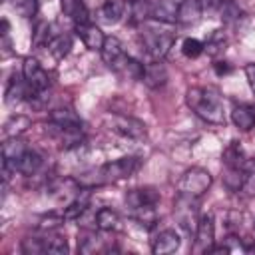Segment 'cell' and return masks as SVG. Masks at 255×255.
I'll return each mask as SVG.
<instances>
[{
	"instance_id": "603a6c76",
	"label": "cell",
	"mask_w": 255,
	"mask_h": 255,
	"mask_svg": "<svg viewBox=\"0 0 255 255\" xmlns=\"http://www.w3.org/2000/svg\"><path fill=\"white\" fill-rule=\"evenodd\" d=\"M124 12H126V0H106L100 8L102 20L108 24H116L118 20H122Z\"/></svg>"
},
{
	"instance_id": "8992f818",
	"label": "cell",
	"mask_w": 255,
	"mask_h": 255,
	"mask_svg": "<svg viewBox=\"0 0 255 255\" xmlns=\"http://www.w3.org/2000/svg\"><path fill=\"white\" fill-rule=\"evenodd\" d=\"M215 245V223L213 215H201L193 235V253H209Z\"/></svg>"
},
{
	"instance_id": "8d00e7d4",
	"label": "cell",
	"mask_w": 255,
	"mask_h": 255,
	"mask_svg": "<svg viewBox=\"0 0 255 255\" xmlns=\"http://www.w3.org/2000/svg\"><path fill=\"white\" fill-rule=\"evenodd\" d=\"M48 32H50V26H48L46 22H40V24L36 26V32H34V44H36V46H42V44L48 46V42L52 40Z\"/></svg>"
},
{
	"instance_id": "ba28073f",
	"label": "cell",
	"mask_w": 255,
	"mask_h": 255,
	"mask_svg": "<svg viewBox=\"0 0 255 255\" xmlns=\"http://www.w3.org/2000/svg\"><path fill=\"white\" fill-rule=\"evenodd\" d=\"M173 213L179 221V225L191 233V229L195 231L197 227V197H187V195H177L175 205H173Z\"/></svg>"
},
{
	"instance_id": "44dd1931",
	"label": "cell",
	"mask_w": 255,
	"mask_h": 255,
	"mask_svg": "<svg viewBox=\"0 0 255 255\" xmlns=\"http://www.w3.org/2000/svg\"><path fill=\"white\" fill-rule=\"evenodd\" d=\"M42 155L34 149H28L18 161H16V171H20L22 175H34L40 167H42Z\"/></svg>"
},
{
	"instance_id": "52a82bcc",
	"label": "cell",
	"mask_w": 255,
	"mask_h": 255,
	"mask_svg": "<svg viewBox=\"0 0 255 255\" xmlns=\"http://www.w3.org/2000/svg\"><path fill=\"white\" fill-rule=\"evenodd\" d=\"M22 76H24V80L28 82V86L36 94H42V92H46L50 88V76H48V72L42 68V64L36 58H24Z\"/></svg>"
},
{
	"instance_id": "30bf717a",
	"label": "cell",
	"mask_w": 255,
	"mask_h": 255,
	"mask_svg": "<svg viewBox=\"0 0 255 255\" xmlns=\"http://www.w3.org/2000/svg\"><path fill=\"white\" fill-rule=\"evenodd\" d=\"M177 2L175 0H147V16L157 22L171 24L177 20Z\"/></svg>"
},
{
	"instance_id": "ffe728a7",
	"label": "cell",
	"mask_w": 255,
	"mask_h": 255,
	"mask_svg": "<svg viewBox=\"0 0 255 255\" xmlns=\"http://www.w3.org/2000/svg\"><path fill=\"white\" fill-rule=\"evenodd\" d=\"M50 122L56 128H82L80 116L70 108H56L50 112Z\"/></svg>"
},
{
	"instance_id": "7c38bea8",
	"label": "cell",
	"mask_w": 255,
	"mask_h": 255,
	"mask_svg": "<svg viewBox=\"0 0 255 255\" xmlns=\"http://www.w3.org/2000/svg\"><path fill=\"white\" fill-rule=\"evenodd\" d=\"M179 243H181V239H179L177 231H173V229H163V231H159V233L153 237V241H151V251H153L155 255H167V253L177 251V249H179Z\"/></svg>"
},
{
	"instance_id": "e575fe53",
	"label": "cell",
	"mask_w": 255,
	"mask_h": 255,
	"mask_svg": "<svg viewBox=\"0 0 255 255\" xmlns=\"http://www.w3.org/2000/svg\"><path fill=\"white\" fill-rule=\"evenodd\" d=\"M64 215H54V213H50V215H44L42 219H40V223H38V227L40 229H44V231H52V229H58L62 223H64Z\"/></svg>"
},
{
	"instance_id": "836d02e7",
	"label": "cell",
	"mask_w": 255,
	"mask_h": 255,
	"mask_svg": "<svg viewBox=\"0 0 255 255\" xmlns=\"http://www.w3.org/2000/svg\"><path fill=\"white\" fill-rule=\"evenodd\" d=\"M203 50H205V44L199 42L197 38H185L181 44V52L185 58H197L203 54Z\"/></svg>"
},
{
	"instance_id": "60d3db41",
	"label": "cell",
	"mask_w": 255,
	"mask_h": 255,
	"mask_svg": "<svg viewBox=\"0 0 255 255\" xmlns=\"http://www.w3.org/2000/svg\"><path fill=\"white\" fill-rule=\"evenodd\" d=\"M253 235H255V223H253Z\"/></svg>"
},
{
	"instance_id": "1f68e13d",
	"label": "cell",
	"mask_w": 255,
	"mask_h": 255,
	"mask_svg": "<svg viewBox=\"0 0 255 255\" xmlns=\"http://www.w3.org/2000/svg\"><path fill=\"white\" fill-rule=\"evenodd\" d=\"M205 50H207V54H211V56L221 54V52L225 50V34H223L221 30H215V32L207 38V42H205Z\"/></svg>"
},
{
	"instance_id": "2e32d148",
	"label": "cell",
	"mask_w": 255,
	"mask_h": 255,
	"mask_svg": "<svg viewBox=\"0 0 255 255\" xmlns=\"http://www.w3.org/2000/svg\"><path fill=\"white\" fill-rule=\"evenodd\" d=\"M141 82H143L147 88H153V90L165 86V82H167V70H165V66H163L159 60H155V62H151V64H145Z\"/></svg>"
},
{
	"instance_id": "d4e9b609",
	"label": "cell",
	"mask_w": 255,
	"mask_h": 255,
	"mask_svg": "<svg viewBox=\"0 0 255 255\" xmlns=\"http://www.w3.org/2000/svg\"><path fill=\"white\" fill-rule=\"evenodd\" d=\"M118 223H120V215H118L116 209H112V207H102V209H98V213H96V227H98V229H102V231H112V229L118 227Z\"/></svg>"
},
{
	"instance_id": "f1b7e54d",
	"label": "cell",
	"mask_w": 255,
	"mask_h": 255,
	"mask_svg": "<svg viewBox=\"0 0 255 255\" xmlns=\"http://www.w3.org/2000/svg\"><path fill=\"white\" fill-rule=\"evenodd\" d=\"M78 249H80V253H84V255H90V253L106 251L108 247L104 245V239H102L100 235H96V233H86V235L80 239V243H78Z\"/></svg>"
},
{
	"instance_id": "ab89813d",
	"label": "cell",
	"mask_w": 255,
	"mask_h": 255,
	"mask_svg": "<svg viewBox=\"0 0 255 255\" xmlns=\"http://www.w3.org/2000/svg\"><path fill=\"white\" fill-rule=\"evenodd\" d=\"M229 70H231V68H229L225 62H217V64H215V72H217V74H227Z\"/></svg>"
},
{
	"instance_id": "3957f363",
	"label": "cell",
	"mask_w": 255,
	"mask_h": 255,
	"mask_svg": "<svg viewBox=\"0 0 255 255\" xmlns=\"http://www.w3.org/2000/svg\"><path fill=\"white\" fill-rule=\"evenodd\" d=\"M139 42L143 46V50L153 58V60H161L167 56L169 48L175 42V34L167 32V30H159V28H143L139 34Z\"/></svg>"
},
{
	"instance_id": "83f0119b",
	"label": "cell",
	"mask_w": 255,
	"mask_h": 255,
	"mask_svg": "<svg viewBox=\"0 0 255 255\" xmlns=\"http://www.w3.org/2000/svg\"><path fill=\"white\" fill-rule=\"evenodd\" d=\"M223 183L229 191H241L243 183H245V167H229L225 169L223 175Z\"/></svg>"
},
{
	"instance_id": "e0dca14e",
	"label": "cell",
	"mask_w": 255,
	"mask_h": 255,
	"mask_svg": "<svg viewBox=\"0 0 255 255\" xmlns=\"http://www.w3.org/2000/svg\"><path fill=\"white\" fill-rule=\"evenodd\" d=\"M26 151H28V147H26V141H24V139H20L18 135L6 137L4 143H2V161H8V163H12V165L16 167V161H18Z\"/></svg>"
},
{
	"instance_id": "8fae6325",
	"label": "cell",
	"mask_w": 255,
	"mask_h": 255,
	"mask_svg": "<svg viewBox=\"0 0 255 255\" xmlns=\"http://www.w3.org/2000/svg\"><path fill=\"white\" fill-rule=\"evenodd\" d=\"M76 34L80 36V40L84 42V46H86L88 50H98V52H102L104 42H106V36H104V32H102L96 24H92V22L76 24Z\"/></svg>"
},
{
	"instance_id": "d6986e66",
	"label": "cell",
	"mask_w": 255,
	"mask_h": 255,
	"mask_svg": "<svg viewBox=\"0 0 255 255\" xmlns=\"http://www.w3.org/2000/svg\"><path fill=\"white\" fill-rule=\"evenodd\" d=\"M60 8H62L64 16H68L74 24L90 22V12L82 0H60Z\"/></svg>"
},
{
	"instance_id": "4fadbf2b",
	"label": "cell",
	"mask_w": 255,
	"mask_h": 255,
	"mask_svg": "<svg viewBox=\"0 0 255 255\" xmlns=\"http://www.w3.org/2000/svg\"><path fill=\"white\" fill-rule=\"evenodd\" d=\"M36 98L38 94L28 86V82L24 80V76L22 78H18V76H14L10 82H8V88H6V104H16V102H22V100H26V98Z\"/></svg>"
},
{
	"instance_id": "7a4b0ae2",
	"label": "cell",
	"mask_w": 255,
	"mask_h": 255,
	"mask_svg": "<svg viewBox=\"0 0 255 255\" xmlns=\"http://www.w3.org/2000/svg\"><path fill=\"white\" fill-rule=\"evenodd\" d=\"M185 102L191 108L195 116H199L207 124H223L225 122V112H223V100L217 90L213 88H189L185 94Z\"/></svg>"
},
{
	"instance_id": "5b68a950",
	"label": "cell",
	"mask_w": 255,
	"mask_h": 255,
	"mask_svg": "<svg viewBox=\"0 0 255 255\" xmlns=\"http://www.w3.org/2000/svg\"><path fill=\"white\" fill-rule=\"evenodd\" d=\"M211 181H213V177H211V173L207 169H203V167H191L177 181V191L181 195L197 197L199 199L201 195L207 193V189L211 187Z\"/></svg>"
},
{
	"instance_id": "9a60e30c",
	"label": "cell",
	"mask_w": 255,
	"mask_h": 255,
	"mask_svg": "<svg viewBox=\"0 0 255 255\" xmlns=\"http://www.w3.org/2000/svg\"><path fill=\"white\" fill-rule=\"evenodd\" d=\"M203 14V4L201 0H181L177 6V20L179 24H195L201 20Z\"/></svg>"
},
{
	"instance_id": "d590c367",
	"label": "cell",
	"mask_w": 255,
	"mask_h": 255,
	"mask_svg": "<svg viewBox=\"0 0 255 255\" xmlns=\"http://www.w3.org/2000/svg\"><path fill=\"white\" fill-rule=\"evenodd\" d=\"M22 251L26 255H40V253H44V241L36 239V237H32V239L28 237L22 241Z\"/></svg>"
},
{
	"instance_id": "484cf974",
	"label": "cell",
	"mask_w": 255,
	"mask_h": 255,
	"mask_svg": "<svg viewBox=\"0 0 255 255\" xmlns=\"http://www.w3.org/2000/svg\"><path fill=\"white\" fill-rule=\"evenodd\" d=\"M70 48H72V38H70L68 34H58V36H54V38L48 42V52H50L56 60L66 58L68 52H70Z\"/></svg>"
},
{
	"instance_id": "4dcf8cb0",
	"label": "cell",
	"mask_w": 255,
	"mask_h": 255,
	"mask_svg": "<svg viewBox=\"0 0 255 255\" xmlns=\"http://www.w3.org/2000/svg\"><path fill=\"white\" fill-rule=\"evenodd\" d=\"M26 128H30V120L26 116H12L6 124H4V135L6 137H14L18 133H22Z\"/></svg>"
},
{
	"instance_id": "74e56055",
	"label": "cell",
	"mask_w": 255,
	"mask_h": 255,
	"mask_svg": "<svg viewBox=\"0 0 255 255\" xmlns=\"http://www.w3.org/2000/svg\"><path fill=\"white\" fill-rule=\"evenodd\" d=\"M223 247L227 249V253H233V251H247V245H243L241 237H237V235H229V237L225 239V245H223Z\"/></svg>"
},
{
	"instance_id": "cb8c5ba5",
	"label": "cell",
	"mask_w": 255,
	"mask_h": 255,
	"mask_svg": "<svg viewBox=\"0 0 255 255\" xmlns=\"http://www.w3.org/2000/svg\"><path fill=\"white\" fill-rule=\"evenodd\" d=\"M129 215L141 225V227H153L157 223V213H155V205H141V207H133L129 209Z\"/></svg>"
},
{
	"instance_id": "4316f807",
	"label": "cell",
	"mask_w": 255,
	"mask_h": 255,
	"mask_svg": "<svg viewBox=\"0 0 255 255\" xmlns=\"http://www.w3.org/2000/svg\"><path fill=\"white\" fill-rule=\"evenodd\" d=\"M223 161H225V165H229V167H243V165H245L247 157H245L243 147H241L239 141H231V143L225 147V151H223Z\"/></svg>"
},
{
	"instance_id": "6da1fadb",
	"label": "cell",
	"mask_w": 255,
	"mask_h": 255,
	"mask_svg": "<svg viewBox=\"0 0 255 255\" xmlns=\"http://www.w3.org/2000/svg\"><path fill=\"white\" fill-rule=\"evenodd\" d=\"M141 165V159L135 155H126L120 157L116 161H108L104 165H100L98 169H92L88 173H82L78 177L80 185L86 187H94V185H102V183H112V181H120L126 177H131Z\"/></svg>"
},
{
	"instance_id": "7402d4cb",
	"label": "cell",
	"mask_w": 255,
	"mask_h": 255,
	"mask_svg": "<svg viewBox=\"0 0 255 255\" xmlns=\"http://www.w3.org/2000/svg\"><path fill=\"white\" fill-rule=\"evenodd\" d=\"M88 205H90V191H88V189H82V193H78V197H76L74 201H70L68 207H64V213H62V215H64L68 221L80 219V217L84 215V211L88 209Z\"/></svg>"
},
{
	"instance_id": "f546056e",
	"label": "cell",
	"mask_w": 255,
	"mask_h": 255,
	"mask_svg": "<svg viewBox=\"0 0 255 255\" xmlns=\"http://www.w3.org/2000/svg\"><path fill=\"white\" fill-rule=\"evenodd\" d=\"M42 241H44V253H50V255H66L70 251L68 241L64 237H60V235H50V237H46Z\"/></svg>"
},
{
	"instance_id": "277c9868",
	"label": "cell",
	"mask_w": 255,
	"mask_h": 255,
	"mask_svg": "<svg viewBox=\"0 0 255 255\" xmlns=\"http://www.w3.org/2000/svg\"><path fill=\"white\" fill-rule=\"evenodd\" d=\"M104 124L110 131L128 137V139H145L147 129L145 124L141 120H135L131 116H124V114H106Z\"/></svg>"
},
{
	"instance_id": "5bb4252c",
	"label": "cell",
	"mask_w": 255,
	"mask_h": 255,
	"mask_svg": "<svg viewBox=\"0 0 255 255\" xmlns=\"http://www.w3.org/2000/svg\"><path fill=\"white\" fill-rule=\"evenodd\" d=\"M157 201H159V193L151 187H137V189H129L126 193L128 209L141 207V205H155Z\"/></svg>"
},
{
	"instance_id": "d6a6232c",
	"label": "cell",
	"mask_w": 255,
	"mask_h": 255,
	"mask_svg": "<svg viewBox=\"0 0 255 255\" xmlns=\"http://www.w3.org/2000/svg\"><path fill=\"white\" fill-rule=\"evenodd\" d=\"M10 4L22 18H32L38 12V0H10Z\"/></svg>"
},
{
	"instance_id": "9c48e42d",
	"label": "cell",
	"mask_w": 255,
	"mask_h": 255,
	"mask_svg": "<svg viewBox=\"0 0 255 255\" xmlns=\"http://www.w3.org/2000/svg\"><path fill=\"white\" fill-rule=\"evenodd\" d=\"M128 58H129V56L126 54L124 44H122L116 36L106 38L104 48H102V60L106 62V66H108V68H112V70L120 72V70L124 68V64H126V60H128Z\"/></svg>"
},
{
	"instance_id": "ac0fdd59",
	"label": "cell",
	"mask_w": 255,
	"mask_h": 255,
	"mask_svg": "<svg viewBox=\"0 0 255 255\" xmlns=\"http://www.w3.org/2000/svg\"><path fill=\"white\" fill-rule=\"evenodd\" d=\"M231 120H233L235 128H239L241 131H249L255 126V106H251V104L235 106L231 112Z\"/></svg>"
},
{
	"instance_id": "f35d334b",
	"label": "cell",
	"mask_w": 255,
	"mask_h": 255,
	"mask_svg": "<svg viewBox=\"0 0 255 255\" xmlns=\"http://www.w3.org/2000/svg\"><path fill=\"white\" fill-rule=\"evenodd\" d=\"M245 76H247V82H249L251 92L255 94V64H247L245 66Z\"/></svg>"
}]
</instances>
